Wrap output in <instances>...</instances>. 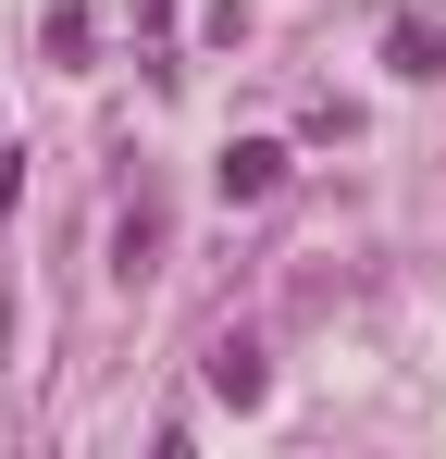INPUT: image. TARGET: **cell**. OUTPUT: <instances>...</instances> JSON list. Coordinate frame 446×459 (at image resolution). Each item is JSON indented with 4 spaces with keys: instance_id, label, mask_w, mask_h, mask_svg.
<instances>
[{
    "instance_id": "obj_1",
    "label": "cell",
    "mask_w": 446,
    "mask_h": 459,
    "mask_svg": "<svg viewBox=\"0 0 446 459\" xmlns=\"http://www.w3.org/2000/svg\"><path fill=\"white\" fill-rule=\"evenodd\" d=\"M273 174H286V150H273V137H236V150L211 161V186H223V199H273Z\"/></svg>"
},
{
    "instance_id": "obj_2",
    "label": "cell",
    "mask_w": 446,
    "mask_h": 459,
    "mask_svg": "<svg viewBox=\"0 0 446 459\" xmlns=\"http://www.w3.org/2000/svg\"><path fill=\"white\" fill-rule=\"evenodd\" d=\"M211 397H236V410L261 397V348H248V335H223V348H211Z\"/></svg>"
}]
</instances>
